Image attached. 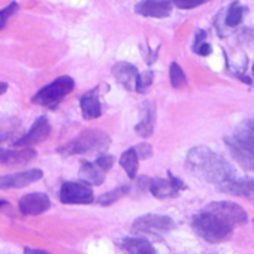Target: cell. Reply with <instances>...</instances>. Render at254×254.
<instances>
[{"instance_id":"cell-33","label":"cell","mask_w":254,"mask_h":254,"mask_svg":"<svg viewBox=\"0 0 254 254\" xmlns=\"http://www.w3.org/2000/svg\"><path fill=\"white\" fill-rule=\"evenodd\" d=\"M8 90V84L6 82H0V94H3Z\"/></svg>"},{"instance_id":"cell-17","label":"cell","mask_w":254,"mask_h":254,"mask_svg":"<svg viewBox=\"0 0 254 254\" xmlns=\"http://www.w3.org/2000/svg\"><path fill=\"white\" fill-rule=\"evenodd\" d=\"M105 171H102L96 162H82L79 169V178L90 186H100L105 181Z\"/></svg>"},{"instance_id":"cell-8","label":"cell","mask_w":254,"mask_h":254,"mask_svg":"<svg viewBox=\"0 0 254 254\" xmlns=\"http://www.w3.org/2000/svg\"><path fill=\"white\" fill-rule=\"evenodd\" d=\"M169 177L165 178H153L148 183V190L150 193L157 197V199H171V197H177L183 190H186V184L174 177L171 172L168 174Z\"/></svg>"},{"instance_id":"cell-35","label":"cell","mask_w":254,"mask_h":254,"mask_svg":"<svg viewBox=\"0 0 254 254\" xmlns=\"http://www.w3.org/2000/svg\"><path fill=\"white\" fill-rule=\"evenodd\" d=\"M253 75H254V64H253Z\"/></svg>"},{"instance_id":"cell-20","label":"cell","mask_w":254,"mask_h":254,"mask_svg":"<svg viewBox=\"0 0 254 254\" xmlns=\"http://www.w3.org/2000/svg\"><path fill=\"white\" fill-rule=\"evenodd\" d=\"M120 165L123 166V169L126 171L127 177H129L130 180H135L136 178L138 168H139V157H138L135 148H129V150H126L121 154Z\"/></svg>"},{"instance_id":"cell-29","label":"cell","mask_w":254,"mask_h":254,"mask_svg":"<svg viewBox=\"0 0 254 254\" xmlns=\"http://www.w3.org/2000/svg\"><path fill=\"white\" fill-rule=\"evenodd\" d=\"M114 162H115V159H114V156H111V154H100V156L96 159V165H97L102 171H105V172H108V171L112 168Z\"/></svg>"},{"instance_id":"cell-19","label":"cell","mask_w":254,"mask_h":254,"mask_svg":"<svg viewBox=\"0 0 254 254\" xmlns=\"http://www.w3.org/2000/svg\"><path fill=\"white\" fill-rule=\"evenodd\" d=\"M145 115L144 118L136 124L135 130L139 136L142 138H148L151 136L153 130H154V124H156V112H154V108L150 105V103H145Z\"/></svg>"},{"instance_id":"cell-16","label":"cell","mask_w":254,"mask_h":254,"mask_svg":"<svg viewBox=\"0 0 254 254\" xmlns=\"http://www.w3.org/2000/svg\"><path fill=\"white\" fill-rule=\"evenodd\" d=\"M121 248L126 254H157L153 244L142 236H129L121 241Z\"/></svg>"},{"instance_id":"cell-34","label":"cell","mask_w":254,"mask_h":254,"mask_svg":"<svg viewBox=\"0 0 254 254\" xmlns=\"http://www.w3.org/2000/svg\"><path fill=\"white\" fill-rule=\"evenodd\" d=\"M6 203H8L6 200H3V199H0V208H3V206H5Z\"/></svg>"},{"instance_id":"cell-31","label":"cell","mask_w":254,"mask_h":254,"mask_svg":"<svg viewBox=\"0 0 254 254\" xmlns=\"http://www.w3.org/2000/svg\"><path fill=\"white\" fill-rule=\"evenodd\" d=\"M193 50H194L196 54H199V56H202V57H206V56L211 54V45H209L208 42H205V41L194 44V45H193Z\"/></svg>"},{"instance_id":"cell-32","label":"cell","mask_w":254,"mask_h":254,"mask_svg":"<svg viewBox=\"0 0 254 254\" xmlns=\"http://www.w3.org/2000/svg\"><path fill=\"white\" fill-rule=\"evenodd\" d=\"M24 254H50V253L44 250H36V248H24Z\"/></svg>"},{"instance_id":"cell-23","label":"cell","mask_w":254,"mask_h":254,"mask_svg":"<svg viewBox=\"0 0 254 254\" xmlns=\"http://www.w3.org/2000/svg\"><path fill=\"white\" fill-rule=\"evenodd\" d=\"M244 12L245 8L239 3V2H233L226 14V26L227 27H236L242 23L244 20Z\"/></svg>"},{"instance_id":"cell-5","label":"cell","mask_w":254,"mask_h":254,"mask_svg":"<svg viewBox=\"0 0 254 254\" xmlns=\"http://www.w3.org/2000/svg\"><path fill=\"white\" fill-rule=\"evenodd\" d=\"M175 227V221L169 215L147 214L136 218L132 224V233L135 235H151L162 236Z\"/></svg>"},{"instance_id":"cell-25","label":"cell","mask_w":254,"mask_h":254,"mask_svg":"<svg viewBox=\"0 0 254 254\" xmlns=\"http://www.w3.org/2000/svg\"><path fill=\"white\" fill-rule=\"evenodd\" d=\"M153 79H154V73L151 70H147V72H142L136 75L135 78V90L141 94H144L145 91H148V88L151 87L153 84Z\"/></svg>"},{"instance_id":"cell-4","label":"cell","mask_w":254,"mask_h":254,"mask_svg":"<svg viewBox=\"0 0 254 254\" xmlns=\"http://www.w3.org/2000/svg\"><path fill=\"white\" fill-rule=\"evenodd\" d=\"M75 88V81L70 76H60L54 79L53 82L42 87L32 99L33 103H38L41 106H47L50 109L56 108L72 90Z\"/></svg>"},{"instance_id":"cell-30","label":"cell","mask_w":254,"mask_h":254,"mask_svg":"<svg viewBox=\"0 0 254 254\" xmlns=\"http://www.w3.org/2000/svg\"><path fill=\"white\" fill-rule=\"evenodd\" d=\"M135 151L139 159H150L153 156V148L150 144H138L135 147Z\"/></svg>"},{"instance_id":"cell-28","label":"cell","mask_w":254,"mask_h":254,"mask_svg":"<svg viewBox=\"0 0 254 254\" xmlns=\"http://www.w3.org/2000/svg\"><path fill=\"white\" fill-rule=\"evenodd\" d=\"M174 5L180 9H193V8H197L209 0H172Z\"/></svg>"},{"instance_id":"cell-21","label":"cell","mask_w":254,"mask_h":254,"mask_svg":"<svg viewBox=\"0 0 254 254\" xmlns=\"http://www.w3.org/2000/svg\"><path fill=\"white\" fill-rule=\"evenodd\" d=\"M224 141H226V144H227V147H229L232 156L235 157V160H236L242 168H245V169L254 172V156L250 154V153H247L245 150H242V148L238 147L236 144H233L229 138H226Z\"/></svg>"},{"instance_id":"cell-12","label":"cell","mask_w":254,"mask_h":254,"mask_svg":"<svg viewBox=\"0 0 254 254\" xmlns=\"http://www.w3.org/2000/svg\"><path fill=\"white\" fill-rule=\"evenodd\" d=\"M51 206V200L45 193H29L18 202V208L24 215H38Z\"/></svg>"},{"instance_id":"cell-3","label":"cell","mask_w":254,"mask_h":254,"mask_svg":"<svg viewBox=\"0 0 254 254\" xmlns=\"http://www.w3.org/2000/svg\"><path fill=\"white\" fill-rule=\"evenodd\" d=\"M111 138L100 130H84L73 141L67 142L57 148V153L62 156L73 154H87L94 151H103L109 147Z\"/></svg>"},{"instance_id":"cell-2","label":"cell","mask_w":254,"mask_h":254,"mask_svg":"<svg viewBox=\"0 0 254 254\" xmlns=\"http://www.w3.org/2000/svg\"><path fill=\"white\" fill-rule=\"evenodd\" d=\"M191 227L199 238L209 244H220L227 241L235 229L232 224H229L227 221L205 208L193 217Z\"/></svg>"},{"instance_id":"cell-10","label":"cell","mask_w":254,"mask_h":254,"mask_svg":"<svg viewBox=\"0 0 254 254\" xmlns=\"http://www.w3.org/2000/svg\"><path fill=\"white\" fill-rule=\"evenodd\" d=\"M44 177V172L41 169H29L23 172L0 175V190L8 189H23L26 186H30L36 181H39Z\"/></svg>"},{"instance_id":"cell-1","label":"cell","mask_w":254,"mask_h":254,"mask_svg":"<svg viewBox=\"0 0 254 254\" xmlns=\"http://www.w3.org/2000/svg\"><path fill=\"white\" fill-rule=\"evenodd\" d=\"M186 166L196 178L215 186L235 177L233 166L220 154L203 145L194 147L189 151Z\"/></svg>"},{"instance_id":"cell-13","label":"cell","mask_w":254,"mask_h":254,"mask_svg":"<svg viewBox=\"0 0 254 254\" xmlns=\"http://www.w3.org/2000/svg\"><path fill=\"white\" fill-rule=\"evenodd\" d=\"M220 191H224L232 196L241 197H254V178H230L226 183L217 186Z\"/></svg>"},{"instance_id":"cell-11","label":"cell","mask_w":254,"mask_h":254,"mask_svg":"<svg viewBox=\"0 0 254 254\" xmlns=\"http://www.w3.org/2000/svg\"><path fill=\"white\" fill-rule=\"evenodd\" d=\"M174 8L172 0H142L135 6L136 14L151 18H165L169 17Z\"/></svg>"},{"instance_id":"cell-9","label":"cell","mask_w":254,"mask_h":254,"mask_svg":"<svg viewBox=\"0 0 254 254\" xmlns=\"http://www.w3.org/2000/svg\"><path fill=\"white\" fill-rule=\"evenodd\" d=\"M51 135V126L47 120V117H39L33 126L30 127V130L27 133H24L23 136H20L18 139L14 141V145L17 148H23V147H33L38 145L44 141H47Z\"/></svg>"},{"instance_id":"cell-24","label":"cell","mask_w":254,"mask_h":254,"mask_svg":"<svg viewBox=\"0 0 254 254\" xmlns=\"http://www.w3.org/2000/svg\"><path fill=\"white\" fill-rule=\"evenodd\" d=\"M17 132V124L12 118L0 115V144L12 138Z\"/></svg>"},{"instance_id":"cell-18","label":"cell","mask_w":254,"mask_h":254,"mask_svg":"<svg viewBox=\"0 0 254 254\" xmlns=\"http://www.w3.org/2000/svg\"><path fill=\"white\" fill-rule=\"evenodd\" d=\"M81 112L85 120H94L102 115V103L94 93H87L81 97Z\"/></svg>"},{"instance_id":"cell-7","label":"cell","mask_w":254,"mask_h":254,"mask_svg":"<svg viewBox=\"0 0 254 254\" xmlns=\"http://www.w3.org/2000/svg\"><path fill=\"white\" fill-rule=\"evenodd\" d=\"M205 209H208L209 212L218 215L220 218H223L224 221H227L233 227L235 226H242L248 220V215H247L245 209L241 205H238L235 202H229V200L212 202V203L206 205Z\"/></svg>"},{"instance_id":"cell-14","label":"cell","mask_w":254,"mask_h":254,"mask_svg":"<svg viewBox=\"0 0 254 254\" xmlns=\"http://www.w3.org/2000/svg\"><path fill=\"white\" fill-rule=\"evenodd\" d=\"M112 75L117 79L118 84H121L127 90L135 88V78L138 75L136 66L127 63V62H118L112 66Z\"/></svg>"},{"instance_id":"cell-6","label":"cell","mask_w":254,"mask_h":254,"mask_svg":"<svg viewBox=\"0 0 254 254\" xmlns=\"http://www.w3.org/2000/svg\"><path fill=\"white\" fill-rule=\"evenodd\" d=\"M60 202L72 205V203H91L94 202V193L90 184L87 183H73V181H66L60 187L59 193Z\"/></svg>"},{"instance_id":"cell-22","label":"cell","mask_w":254,"mask_h":254,"mask_svg":"<svg viewBox=\"0 0 254 254\" xmlns=\"http://www.w3.org/2000/svg\"><path fill=\"white\" fill-rule=\"evenodd\" d=\"M129 191H130V187L129 186H126V184L124 186H120V187L114 189L112 191H108V193L99 196L97 197V203H100L102 206H109V205L115 203L118 199H121L123 196H126Z\"/></svg>"},{"instance_id":"cell-15","label":"cell","mask_w":254,"mask_h":254,"mask_svg":"<svg viewBox=\"0 0 254 254\" xmlns=\"http://www.w3.org/2000/svg\"><path fill=\"white\" fill-rule=\"evenodd\" d=\"M229 139L247 153L254 156V120H250L244 126H241L239 130Z\"/></svg>"},{"instance_id":"cell-27","label":"cell","mask_w":254,"mask_h":254,"mask_svg":"<svg viewBox=\"0 0 254 254\" xmlns=\"http://www.w3.org/2000/svg\"><path fill=\"white\" fill-rule=\"evenodd\" d=\"M18 9V3L17 2H11L5 9L0 11V30H2L6 26V21L11 15L15 14V11Z\"/></svg>"},{"instance_id":"cell-26","label":"cell","mask_w":254,"mask_h":254,"mask_svg":"<svg viewBox=\"0 0 254 254\" xmlns=\"http://www.w3.org/2000/svg\"><path fill=\"white\" fill-rule=\"evenodd\" d=\"M169 78H171V84L172 87L175 88H181L183 85H186L187 82V78H186V73L184 70L181 69V66L178 63H172L171 64V69H169Z\"/></svg>"}]
</instances>
